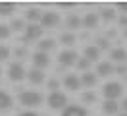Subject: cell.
<instances>
[{
    "mask_svg": "<svg viewBox=\"0 0 127 116\" xmlns=\"http://www.w3.org/2000/svg\"><path fill=\"white\" fill-rule=\"evenodd\" d=\"M25 17H27V21H29V23H40V19H42V12H40L39 8H27Z\"/></svg>",
    "mask_w": 127,
    "mask_h": 116,
    "instance_id": "cell-16",
    "label": "cell"
},
{
    "mask_svg": "<svg viewBox=\"0 0 127 116\" xmlns=\"http://www.w3.org/2000/svg\"><path fill=\"white\" fill-rule=\"evenodd\" d=\"M96 46H98L100 50H108V48H110V41L106 37H98L96 39Z\"/></svg>",
    "mask_w": 127,
    "mask_h": 116,
    "instance_id": "cell-27",
    "label": "cell"
},
{
    "mask_svg": "<svg viewBox=\"0 0 127 116\" xmlns=\"http://www.w3.org/2000/svg\"><path fill=\"white\" fill-rule=\"evenodd\" d=\"M81 101L87 103V105H91V103H95V101H96V93L95 91H85L83 95H81Z\"/></svg>",
    "mask_w": 127,
    "mask_h": 116,
    "instance_id": "cell-26",
    "label": "cell"
},
{
    "mask_svg": "<svg viewBox=\"0 0 127 116\" xmlns=\"http://www.w3.org/2000/svg\"><path fill=\"white\" fill-rule=\"evenodd\" d=\"M100 17L106 19V21H114V19H118V14H116L114 8H102L100 10Z\"/></svg>",
    "mask_w": 127,
    "mask_h": 116,
    "instance_id": "cell-22",
    "label": "cell"
},
{
    "mask_svg": "<svg viewBox=\"0 0 127 116\" xmlns=\"http://www.w3.org/2000/svg\"><path fill=\"white\" fill-rule=\"evenodd\" d=\"M96 79H98V77H96L93 72H85V74L81 76V83L85 85V87H95V85H96Z\"/></svg>",
    "mask_w": 127,
    "mask_h": 116,
    "instance_id": "cell-19",
    "label": "cell"
},
{
    "mask_svg": "<svg viewBox=\"0 0 127 116\" xmlns=\"http://www.w3.org/2000/svg\"><path fill=\"white\" fill-rule=\"evenodd\" d=\"M125 37H127V31H125Z\"/></svg>",
    "mask_w": 127,
    "mask_h": 116,
    "instance_id": "cell-41",
    "label": "cell"
},
{
    "mask_svg": "<svg viewBox=\"0 0 127 116\" xmlns=\"http://www.w3.org/2000/svg\"><path fill=\"white\" fill-rule=\"evenodd\" d=\"M118 116H127V112H121V114H118Z\"/></svg>",
    "mask_w": 127,
    "mask_h": 116,
    "instance_id": "cell-39",
    "label": "cell"
},
{
    "mask_svg": "<svg viewBox=\"0 0 127 116\" xmlns=\"http://www.w3.org/2000/svg\"><path fill=\"white\" fill-rule=\"evenodd\" d=\"M121 93H123V85L118 81H110L102 89V95L106 97V101H116L118 97H121Z\"/></svg>",
    "mask_w": 127,
    "mask_h": 116,
    "instance_id": "cell-2",
    "label": "cell"
},
{
    "mask_svg": "<svg viewBox=\"0 0 127 116\" xmlns=\"http://www.w3.org/2000/svg\"><path fill=\"white\" fill-rule=\"evenodd\" d=\"M58 62H60L62 68L77 66V62H79V54L75 52V50H62V52L58 54Z\"/></svg>",
    "mask_w": 127,
    "mask_h": 116,
    "instance_id": "cell-3",
    "label": "cell"
},
{
    "mask_svg": "<svg viewBox=\"0 0 127 116\" xmlns=\"http://www.w3.org/2000/svg\"><path fill=\"white\" fill-rule=\"evenodd\" d=\"M116 8H118V10H121V12H127V2H118V4H116Z\"/></svg>",
    "mask_w": 127,
    "mask_h": 116,
    "instance_id": "cell-34",
    "label": "cell"
},
{
    "mask_svg": "<svg viewBox=\"0 0 127 116\" xmlns=\"http://www.w3.org/2000/svg\"><path fill=\"white\" fill-rule=\"evenodd\" d=\"M83 27H87V29H95V27H98V14H95V12H87L85 17H83Z\"/></svg>",
    "mask_w": 127,
    "mask_h": 116,
    "instance_id": "cell-15",
    "label": "cell"
},
{
    "mask_svg": "<svg viewBox=\"0 0 127 116\" xmlns=\"http://www.w3.org/2000/svg\"><path fill=\"white\" fill-rule=\"evenodd\" d=\"M19 103L27 108H35L42 105V95L39 91H21L19 93Z\"/></svg>",
    "mask_w": 127,
    "mask_h": 116,
    "instance_id": "cell-1",
    "label": "cell"
},
{
    "mask_svg": "<svg viewBox=\"0 0 127 116\" xmlns=\"http://www.w3.org/2000/svg\"><path fill=\"white\" fill-rule=\"evenodd\" d=\"M31 60H33V66H35L37 70L48 68V64H50V58H48V52H40V50H37V52H33Z\"/></svg>",
    "mask_w": 127,
    "mask_h": 116,
    "instance_id": "cell-8",
    "label": "cell"
},
{
    "mask_svg": "<svg viewBox=\"0 0 127 116\" xmlns=\"http://www.w3.org/2000/svg\"><path fill=\"white\" fill-rule=\"evenodd\" d=\"M58 6H60V8H73L75 4H69V2H60Z\"/></svg>",
    "mask_w": 127,
    "mask_h": 116,
    "instance_id": "cell-36",
    "label": "cell"
},
{
    "mask_svg": "<svg viewBox=\"0 0 127 116\" xmlns=\"http://www.w3.org/2000/svg\"><path fill=\"white\" fill-rule=\"evenodd\" d=\"M27 79H29L33 85H40L42 81H44V74H42V70L31 68L29 72H27Z\"/></svg>",
    "mask_w": 127,
    "mask_h": 116,
    "instance_id": "cell-13",
    "label": "cell"
},
{
    "mask_svg": "<svg viewBox=\"0 0 127 116\" xmlns=\"http://www.w3.org/2000/svg\"><path fill=\"white\" fill-rule=\"evenodd\" d=\"M16 12V2H0V15H12Z\"/></svg>",
    "mask_w": 127,
    "mask_h": 116,
    "instance_id": "cell-21",
    "label": "cell"
},
{
    "mask_svg": "<svg viewBox=\"0 0 127 116\" xmlns=\"http://www.w3.org/2000/svg\"><path fill=\"white\" fill-rule=\"evenodd\" d=\"M85 58H87V60H91V62H96L98 58H100V48H98L96 45L85 46Z\"/></svg>",
    "mask_w": 127,
    "mask_h": 116,
    "instance_id": "cell-17",
    "label": "cell"
},
{
    "mask_svg": "<svg viewBox=\"0 0 127 116\" xmlns=\"http://www.w3.org/2000/svg\"><path fill=\"white\" fill-rule=\"evenodd\" d=\"M10 27H12V31H25L27 29V25H25L23 19H12V23H10Z\"/></svg>",
    "mask_w": 127,
    "mask_h": 116,
    "instance_id": "cell-25",
    "label": "cell"
},
{
    "mask_svg": "<svg viewBox=\"0 0 127 116\" xmlns=\"http://www.w3.org/2000/svg\"><path fill=\"white\" fill-rule=\"evenodd\" d=\"M81 85H83L81 83V77L75 76V74H67V76L64 77V87L69 89V91H79Z\"/></svg>",
    "mask_w": 127,
    "mask_h": 116,
    "instance_id": "cell-9",
    "label": "cell"
},
{
    "mask_svg": "<svg viewBox=\"0 0 127 116\" xmlns=\"http://www.w3.org/2000/svg\"><path fill=\"white\" fill-rule=\"evenodd\" d=\"M81 25H83V17H79L77 14H69L67 17H65V27H67L69 31L79 29Z\"/></svg>",
    "mask_w": 127,
    "mask_h": 116,
    "instance_id": "cell-11",
    "label": "cell"
},
{
    "mask_svg": "<svg viewBox=\"0 0 127 116\" xmlns=\"http://www.w3.org/2000/svg\"><path fill=\"white\" fill-rule=\"evenodd\" d=\"M40 25H42V29H54L60 25V15L58 12H44L42 14V19H40Z\"/></svg>",
    "mask_w": 127,
    "mask_h": 116,
    "instance_id": "cell-7",
    "label": "cell"
},
{
    "mask_svg": "<svg viewBox=\"0 0 127 116\" xmlns=\"http://www.w3.org/2000/svg\"><path fill=\"white\" fill-rule=\"evenodd\" d=\"M110 58H112L114 62H119V64H121V62H125V60H127L125 48H114V50L110 52Z\"/></svg>",
    "mask_w": 127,
    "mask_h": 116,
    "instance_id": "cell-20",
    "label": "cell"
},
{
    "mask_svg": "<svg viewBox=\"0 0 127 116\" xmlns=\"http://www.w3.org/2000/svg\"><path fill=\"white\" fill-rule=\"evenodd\" d=\"M119 108H121V105H118L116 101H104L102 103V112L106 116H114L119 112Z\"/></svg>",
    "mask_w": 127,
    "mask_h": 116,
    "instance_id": "cell-12",
    "label": "cell"
},
{
    "mask_svg": "<svg viewBox=\"0 0 127 116\" xmlns=\"http://www.w3.org/2000/svg\"><path fill=\"white\" fill-rule=\"evenodd\" d=\"M10 58V48L4 45H0V62H6Z\"/></svg>",
    "mask_w": 127,
    "mask_h": 116,
    "instance_id": "cell-30",
    "label": "cell"
},
{
    "mask_svg": "<svg viewBox=\"0 0 127 116\" xmlns=\"http://www.w3.org/2000/svg\"><path fill=\"white\" fill-rule=\"evenodd\" d=\"M16 56H19V58L25 56V48H16Z\"/></svg>",
    "mask_w": 127,
    "mask_h": 116,
    "instance_id": "cell-37",
    "label": "cell"
},
{
    "mask_svg": "<svg viewBox=\"0 0 127 116\" xmlns=\"http://www.w3.org/2000/svg\"><path fill=\"white\" fill-rule=\"evenodd\" d=\"M40 35H42V25L40 23H29L25 33H23V41L25 43H31V41L40 39Z\"/></svg>",
    "mask_w": 127,
    "mask_h": 116,
    "instance_id": "cell-6",
    "label": "cell"
},
{
    "mask_svg": "<svg viewBox=\"0 0 127 116\" xmlns=\"http://www.w3.org/2000/svg\"><path fill=\"white\" fill-rule=\"evenodd\" d=\"M121 108H123V112H127V97L123 99V103H121Z\"/></svg>",
    "mask_w": 127,
    "mask_h": 116,
    "instance_id": "cell-38",
    "label": "cell"
},
{
    "mask_svg": "<svg viewBox=\"0 0 127 116\" xmlns=\"http://www.w3.org/2000/svg\"><path fill=\"white\" fill-rule=\"evenodd\" d=\"M89 66H91V60H87L85 56L79 58V62H77V70H83V74H85V72H89Z\"/></svg>",
    "mask_w": 127,
    "mask_h": 116,
    "instance_id": "cell-28",
    "label": "cell"
},
{
    "mask_svg": "<svg viewBox=\"0 0 127 116\" xmlns=\"http://www.w3.org/2000/svg\"><path fill=\"white\" fill-rule=\"evenodd\" d=\"M114 72H116V68H114L112 62H98V66H96V74L100 77H106L110 74H114Z\"/></svg>",
    "mask_w": 127,
    "mask_h": 116,
    "instance_id": "cell-14",
    "label": "cell"
},
{
    "mask_svg": "<svg viewBox=\"0 0 127 116\" xmlns=\"http://www.w3.org/2000/svg\"><path fill=\"white\" fill-rule=\"evenodd\" d=\"M75 41H77V39H75L73 33H62V35H60V43H62L64 46H73Z\"/></svg>",
    "mask_w": 127,
    "mask_h": 116,
    "instance_id": "cell-24",
    "label": "cell"
},
{
    "mask_svg": "<svg viewBox=\"0 0 127 116\" xmlns=\"http://www.w3.org/2000/svg\"><path fill=\"white\" fill-rule=\"evenodd\" d=\"M118 23H119V27H123V29L127 31V15L123 14L121 17H118Z\"/></svg>",
    "mask_w": 127,
    "mask_h": 116,
    "instance_id": "cell-32",
    "label": "cell"
},
{
    "mask_svg": "<svg viewBox=\"0 0 127 116\" xmlns=\"http://www.w3.org/2000/svg\"><path fill=\"white\" fill-rule=\"evenodd\" d=\"M19 116H39V114H37L35 110H27V112H21Z\"/></svg>",
    "mask_w": 127,
    "mask_h": 116,
    "instance_id": "cell-35",
    "label": "cell"
},
{
    "mask_svg": "<svg viewBox=\"0 0 127 116\" xmlns=\"http://www.w3.org/2000/svg\"><path fill=\"white\" fill-rule=\"evenodd\" d=\"M58 87H60V81H58V79H48V89H50V93L58 91Z\"/></svg>",
    "mask_w": 127,
    "mask_h": 116,
    "instance_id": "cell-31",
    "label": "cell"
},
{
    "mask_svg": "<svg viewBox=\"0 0 127 116\" xmlns=\"http://www.w3.org/2000/svg\"><path fill=\"white\" fill-rule=\"evenodd\" d=\"M12 105H14L12 95H10V93H6V91H0V110H8Z\"/></svg>",
    "mask_w": 127,
    "mask_h": 116,
    "instance_id": "cell-18",
    "label": "cell"
},
{
    "mask_svg": "<svg viewBox=\"0 0 127 116\" xmlns=\"http://www.w3.org/2000/svg\"><path fill=\"white\" fill-rule=\"evenodd\" d=\"M62 116H89V112L83 107H79V105H67L64 108Z\"/></svg>",
    "mask_w": 127,
    "mask_h": 116,
    "instance_id": "cell-10",
    "label": "cell"
},
{
    "mask_svg": "<svg viewBox=\"0 0 127 116\" xmlns=\"http://www.w3.org/2000/svg\"><path fill=\"white\" fill-rule=\"evenodd\" d=\"M0 76H2V68H0Z\"/></svg>",
    "mask_w": 127,
    "mask_h": 116,
    "instance_id": "cell-40",
    "label": "cell"
},
{
    "mask_svg": "<svg viewBox=\"0 0 127 116\" xmlns=\"http://www.w3.org/2000/svg\"><path fill=\"white\" fill-rule=\"evenodd\" d=\"M10 33H12V27H10V25H4V23H0V39H8Z\"/></svg>",
    "mask_w": 127,
    "mask_h": 116,
    "instance_id": "cell-29",
    "label": "cell"
},
{
    "mask_svg": "<svg viewBox=\"0 0 127 116\" xmlns=\"http://www.w3.org/2000/svg\"><path fill=\"white\" fill-rule=\"evenodd\" d=\"M116 72H118V74H121V76H125V74H127V66H123V64H119L118 68H116Z\"/></svg>",
    "mask_w": 127,
    "mask_h": 116,
    "instance_id": "cell-33",
    "label": "cell"
},
{
    "mask_svg": "<svg viewBox=\"0 0 127 116\" xmlns=\"http://www.w3.org/2000/svg\"><path fill=\"white\" fill-rule=\"evenodd\" d=\"M8 77L12 81H21L27 77V72H25L23 64H19V62H12L8 68Z\"/></svg>",
    "mask_w": 127,
    "mask_h": 116,
    "instance_id": "cell-5",
    "label": "cell"
},
{
    "mask_svg": "<svg viewBox=\"0 0 127 116\" xmlns=\"http://www.w3.org/2000/svg\"><path fill=\"white\" fill-rule=\"evenodd\" d=\"M54 46H56L54 39H42V41L39 43V50H40V52H50Z\"/></svg>",
    "mask_w": 127,
    "mask_h": 116,
    "instance_id": "cell-23",
    "label": "cell"
},
{
    "mask_svg": "<svg viewBox=\"0 0 127 116\" xmlns=\"http://www.w3.org/2000/svg\"><path fill=\"white\" fill-rule=\"evenodd\" d=\"M48 107L52 108V110H60V108H65L67 107V97L60 91H54L48 95Z\"/></svg>",
    "mask_w": 127,
    "mask_h": 116,
    "instance_id": "cell-4",
    "label": "cell"
}]
</instances>
